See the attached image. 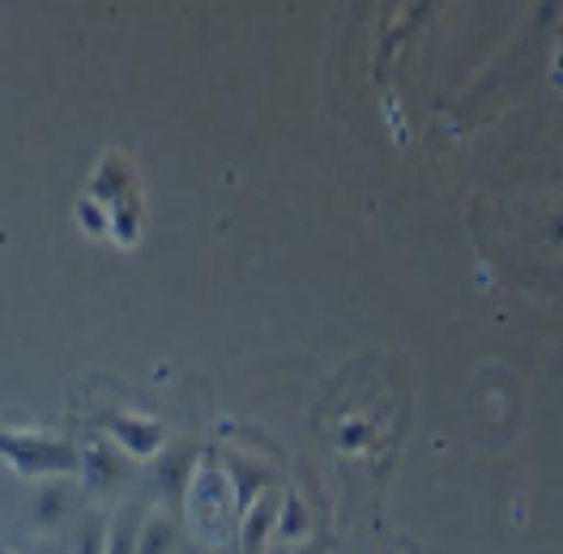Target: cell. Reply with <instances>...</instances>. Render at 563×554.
<instances>
[{
	"label": "cell",
	"instance_id": "obj_1",
	"mask_svg": "<svg viewBox=\"0 0 563 554\" xmlns=\"http://www.w3.org/2000/svg\"><path fill=\"white\" fill-rule=\"evenodd\" d=\"M0 452L18 469H26V474H38V469H73L77 465L73 448L56 444V440H43V435H4L0 431Z\"/></svg>",
	"mask_w": 563,
	"mask_h": 554
},
{
	"label": "cell",
	"instance_id": "obj_2",
	"mask_svg": "<svg viewBox=\"0 0 563 554\" xmlns=\"http://www.w3.org/2000/svg\"><path fill=\"white\" fill-rule=\"evenodd\" d=\"M111 431H115V440H120L124 448L137 452V456H150V452L158 448V426H154V422H141V418H115V422H111Z\"/></svg>",
	"mask_w": 563,
	"mask_h": 554
},
{
	"label": "cell",
	"instance_id": "obj_3",
	"mask_svg": "<svg viewBox=\"0 0 563 554\" xmlns=\"http://www.w3.org/2000/svg\"><path fill=\"white\" fill-rule=\"evenodd\" d=\"M167 546H172V524L167 520H150L137 554H167Z\"/></svg>",
	"mask_w": 563,
	"mask_h": 554
},
{
	"label": "cell",
	"instance_id": "obj_4",
	"mask_svg": "<svg viewBox=\"0 0 563 554\" xmlns=\"http://www.w3.org/2000/svg\"><path fill=\"white\" fill-rule=\"evenodd\" d=\"M274 520H278V517H274V508H265V503L252 512V524H247V533H244V551L247 554L261 551V538L269 533V524H274Z\"/></svg>",
	"mask_w": 563,
	"mask_h": 554
},
{
	"label": "cell",
	"instance_id": "obj_5",
	"mask_svg": "<svg viewBox=\"0 0 563 554\" xmlns=\"http://www.w3.org/2000/svg\"><path fill=\"white\" fill-rule=\"evenodd\" d=\"M282 503H286V512H282V520H278L282 533H286V538H299V533L308 529V512H303V503H299L295 495H286Z\"/></svg>",
	"mask_w": 563,
	"mask_h": 554
},
{
	"label": "cell",
	"instance_id": "obj_6",
	"mask_svg": "<svg viewBox=\"0 0 563 554\" xmlns=\"http://www.w3.org/2000/svg\"><path fill=\"white\" fill-rule=\"evenodd\" d=\"M81 554H99V533H86L81 538Z\"/></svg>",
	"mask_w": 563,
	"mask_h": 554
},
{
	"label": "cell",
	"instance_id": "obj_7",
	"mask_svg": "<svg viewBox=\"0 0 563 554\" xmlns=\"http://www.w3.org/2000/svg\"><path fill=\"white\" fill-rule=\"evenodd\" d=\"M111 554H129V542H124V533H115V538H111Z\"/></svg>",
	"mask_w": 563,
	"mask_h": 554
}]
</instances>
